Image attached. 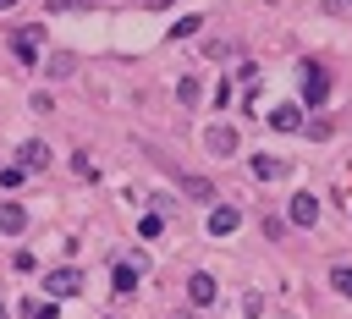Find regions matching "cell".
Returning a JSON list of instances; mask_svg holds the SVG:
<instances>
[{
	"label": "cell",
	"mask_w": 352,
	"mask_h": 319,
	"mask_svg": "<svg viewBox=\"0 0 352 319\" xmlns=\"http://www.w3.org/2000/svg\"><path fill=\"white\" fill-rule=\"evenodd\" d=\"M302 99H308L314 110H319V104L330 99V72H324L319 60H308V66H302Z\"/></svg>",
	"instance_id": "1"
},
{
	"label": "cell",
	"mask_w": 352,
	"mask_h": 319,
	"mask_svg": "<svg viewBox=\"0 0 352 319\" xmlns=\"http://www.w3.org/2000/svg\"><path fill=\"white\" fill-rule=\"evenodd\" d=\"M50 297H77L82 292V270H72V264H60V270H50Z\"/></svg>",
	"instance_id": "2"
},
{
	"label": "cell",
	"mask_w": 352,
	"mask_h": 319,
	"mask_svg": "<svg viewBox=\"0 0 352 319\" xmlns=\"http://www.w3.org/2000/svg\"><path fill=\"white\" fill-rule=\"evenodd\" d=\"M11 44H16V60L22 66H38V28H22Z\"/></svg>",
	"instance_id": "3"
},
{
	"label": "cell",
	"mask_w": 352,
	"mask_h": 319,
	"mask_svg": "<svg viewBox=\"0 0 352 319\" xmlns=\"http://www.w3.org/2000/svg\"><path fill=\"white\" fill-rule=\"evenodd\" d=\"M270 126H275V132H302V110H297V104H275V110H270Z\"/></svg>",
	"instance_id": "4"
},
{
	"label": "cell",
	"mask_w": 352,
	"mask_h": 319,
	"mask_svg": "<svg viewBox=\"0 0 352 319\" xmlns=\"http://www.w3.org/2000/svg\"><path fill=\"white\" fill-rule=\"evenodd\" d=\"M187 297H192V308H209V302H214V275L198 270V275L187 280Z\"/></svg>",
	"instance_id": "5"
},
{
	"label": "cell",
	"mask_w": 352,
	"mask_h": 319,
	"mask_svg": "<svg viewBox=\"0 0 352 319\" xmlns=\"http://www.w3.org/2000/svg\"><path fill=\"white\" fill-rule=\"evenodd\" d=\"M314 220H319V198L297 192V198H292V226H314Z\"/></svg>",
	"instance_id": "6"
},
{
	"label": "cell",
	"mask_w": 352,
	"mask_h": 319,
	"mask_svg": "<svg viewBox=\"0 0 352 319\" xmlns=\"http://www.w3.org/2000/svg\"><path fill=\"white\" fill-rule=\"evenodd\" d=\"M22 226H28V209H22V204H11V198H6V204H0V231H6V236H16V231H22Z\"/></svg>",
	"instance_id": "7"
},
{
	"label": "cell",
	"mask_w": 352,
	"mask_h": 319,
	"mask_svg": "<svg viewBox=\"0 0 352 319\" xmlns=\"http://www.w3.org/2000/svg\"><path fill=\"white\" fill-rule=\"evenodd\" d=\"M44 165H50V148H44L38 138H28V143H22V170H44Z\"/></svg>",
	"instance_id": "8"
},
{
	"label": "cell",
	"mask_w": 352,
	"mask_h": 319,
	"mask_svg": "<svg viewBox=\"0 0 352 319\" xmlns=\"http://www.w3.org/2000/svg\"><path fill=\"white\" fill-rule=\"evenodd\" d=\"M236 220H242V214L226 204V209H214V214H209V231H214V236H231V231H236Z\"/></svg>",
	"instance_id": "9"
},
{
	"label": "cell",
	"mask_w": 352,
	"mask_h": 319,
	"mask_svg": "<svg viewBox=\"0 0 352 319\" xmlns=\"http://www.w3.org/2000/svg\"><path fill=\"white\" fill-rule=\"evenodd\" d=\"M204 143H209L214 154H231V148H236V132H231V126H209V138H204Z\"/></svg>",
	"instance_id": "10"
},
{
	"label": "cell",
	"mask_w": 352,
	"mask_h": 319,
	"mask_svg": "<svg viewBox=\"0 0 352 319\" xmlns=\"http://www.w3.org/2000/svg\"><path fill=\"white\" fill-rule=\"evenodd\" d=\"M253 170H258L264 182H280V176H286V160H275V154H258V160H253Z\"/></svg>",
	"instance_id": "11"
},
{
	"label": "cell",
	"mask_w": 352,
	"mask_h": 319,
	"mask_svg": "<svg viewBox=\"0 0 352 319\" xmlns=\"http://www.w3.org/2000/svg\"><path fill=\"white\" fill-rule=\"evenodd\" d=\"M182 192L187 198H214V182L209 176H182Z\"/></svg>",
	"instance_id": "12"
},
{
	"label": "cell",
	"mask_w": 352,
	"mask_h": 319,
	"mask_svg": "<svg viewBox=\"0 0 352 319\" xmlns=\"http://www.w3.org/2000/svg\"><path fill=\"white\" fill-rule=\"evenodd\" d=\"M22 319H55V297L44 302V297H28L22 302Z\"/></svg>",
	"instance_id": "13"
},
{
	"label": "cell",
	"mask_w": 352,
	"mask_h": 319,
	"mask_svg": "<svg viewBox=\"0 0 352 319\" xmlns=\"http://www.w3.org/2000/svg\"><path fill=\"white\" fill-rule=\"evenodd\" d=\"M116 292H121V297L138 292V270H132V264H116Z\"/></svg>",
	"instance_id": "14"
},
{
	"label": "cell",
	"mask_w": 352,
	"mask_h": 319,
	"mask_svg": "<svg viewBox=\"0 0 352 319\" xmlns=\"http://www.w3.org/2000/svg\"><path fill=\"white\" fill-rule=\"evenodd\" d=\"M330 286H336L341 297H352V270H346V264H336V270H330Z\"/></svg>",
	"instance_id": "15"
},
{
	"label": "cell",
	"mask_w": 352,
	"mask_h": 319,
	"mask_svg": "<svg viewBox=\"0 0 352 319\" xmlns=\"http://www.w3.org/2000/svg\"><path fill=\"white\" fill-rule=\"evenodd\" d=\"M198 22H204V16H182V22H170V38H187V33H198Z\"/></svg>",
	"instance_id": "16"
},
{
	"label": "cell",
	"mask_w": 352,
	"mask_h": 319,
	"mask_svg": "<svg viewBox=\"0 0 352 319\" xmlns=\"http://www.w3.org/2000/svg\"><path fill=\"white\" fill-rule=\"evenodd\" d=\"M176 94H182V104H198V77H182V88H176Z\"/></svg>",
	"instance_id": "17"
},
{
	"label": "cell",
	"mask_w": 352,
	"mask_h": 319,
	"mask_svg": "<svg viewBox=\"0 0 352 319\" xmlns=\"http://www.w3.org/2000/svg\"><path fill=\"white\" fill-rule=\"evenodd\" d=\"M22 176H28V170H22V165H6V170H0V187H16V182H22Z\"/></svg>",
	"instance_id": "18"
},
{
	"label": "cell",
	"mask_w": 352,
	"mask_h": 319,
	"mask_svg": "<svg viewBox=\"0 0 352 319\" xmlns=\"http://www.w3.org/2000/svg\"><path fill=\"white\" fill-rule=\"evenodd\" d=\"M44 6H50V11H82L88 0H44Z\"/></svg>",
	"instance_id": "19"
},
{
	"label": "cell",
	"mask_w": 352,
	"mask_h": 319,
	"mask_svg": "<svg viewBox=\"0 0 352 319\" xmlns=\"http://www.w3.org/2000/svg\"><path fill=\"white\" fill-rule=\"evenodd\" d=\"M11 6H16V0H0V11H11Z\"/></svg>",
	"instance_id": "20"
},
{
	"label": "cell",
	"mask_w": 352,
	"mask_h": 319,
	"mask_svg": "<svg viewBox=\"0 0 352 319\" xmlns=\"http://www.w3.org/2000/svg\"><path fill=\"white\" fill-rule=\"evenodd\" d=\"M0 319H6V302H0Z\"/></svg>",
	"instance_id": "21"
}]
</instances>
